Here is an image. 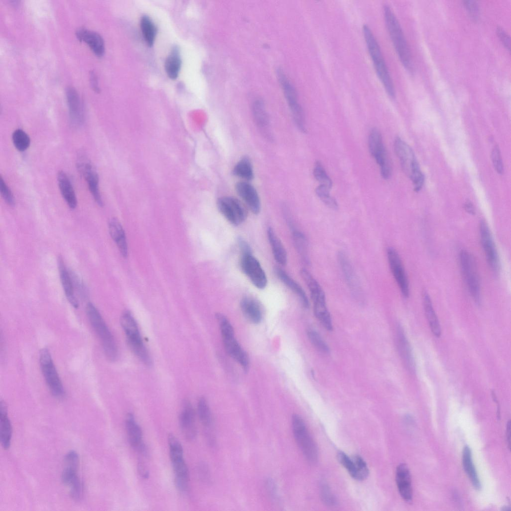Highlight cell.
<instances>
[{
	"label": "cell",
	"mask_w": 511,
	"mask_h": 511,
	"mask_svg": "<svg viewBox=\"0 0 511 511\" xmlns=\"http://www.w3.org/2000/svg\"><path fill=\"white\" fill-rule=\"evenodd\" d=\"M383 14L387 29L400 60L407 70L412 72L413 64L409 46L401 25L389 5H384Z\"/></svg>",
	"instance_id": "1"
},
{
	"label": "cell",
	"mask_w": 511,
	"mask_h": 511,
	"mask_svg": "<svg viewBox=\"0 0 511 511\" xmlns=\"http://www.w3.org/2000/svg\"><path fill=\"white\" fill-rule=\"evenodd\" d=\"M363 33L377 75L388 96L394 98L395 96L394 84L380 46L368 25H363Z\"/></svg>",
	"instance_id": "2"
},
{
	"label": "cell",
	"mask_w": 511,
	"mask_h": 511,
	"mask_svg": "<svg viewBox=\"0 0 511 511\" xmlns=\"http://www.w3.org/2000/svg\"><path fill=\"white\" fill-rule=\"evenodd\" d=\"M86 313L88 319L100 340L107 359L114 361L118 356V349L114 338L101 314L91 302L87 304Z\"/></svg>",
	"instance_id": "3"
},
{
	"label": "cell",
	"mask_w": 511,
	"mask_h": 511,
	"mask_svg": "<svg viewBox=\"0 0 511 511\" xmlns=\"http://www.w3.org/2000/svg\"><path fill=\"white\" fill-rule=\"evenodd\" d=\"M120 323L131 350L143 364L151 366V356L143 342L137 323L130 312L125 311L122 314Z\"/></svg>",
	"instance_id": "4"
},
{
	"label": "cell",
	"mask_w": 511,
	"mask_h": 511,
	"mask_svg": "<svg viewBox=\"0 0 511 511\" xmlns=\"http://www.w3.org/2000/svg\"><path fill=\"white\" fill-rule=\"evenodd\" d=\"M394 148L400 160L403 170L413 182L415 191H419L422 187L424 178L413 150L405 142L399 137L395 140Z\"/></svg>",
	"instance_id": "5"
},
{
	"label": "cell",
	"mask_w": 511,
	"mask_h": 511,
	"mask_svg": "<svg viewBox=\"0 0 511 511\" xmlns=\"http://www.w3.org/2000/svg\"><path fill=\"white\" fill-rule=\"evenodd\" d=\"M291 426L295 441L305 459L310 463H316L318 459L317 447L302 418L296 414L292 415Z\"/></svg>",
	"instance_id": "6"
},
{
	"label": "cell",
	"mask_w": 511,
	"mask_h": 511,
	"mask_svg": "<svg viewBox=\"0 0 511 511\" xmlns=\"http://www.w3.org/2000/svg\"><path fill=\"white\" fill-rule=\"evenodd\" d=\"M459 260L461 272L468 290L475 301L479 303L481 287L474 258L468 252L462 250L460 253Z\"/></svg>",
	"instance_id": "7"
},
{
	"label": "cell",
	"mask_w": 511,
	"mask_h": 511,
	"mask_svg": "<svg viewBox=\"0 0 511 511\" xmlns=\"http://www.w3.org/2000/svg\"><path fill=\"white\" fill-rule=\"evenodd\" d=\"M39 363L41 371L51 393L55 398H62L65 394L64 389L47 349L44 348L40 350Z\"/></svg>",
	"instance_id": "8"
},
{
	"label": "cell",
	"mask_w": 511,
	"mask_h": 511,
	"mask_svg": "<svg viewBox=\"0 0 511 511\" xmlns=\"http://www.w3.org/2000/svg\"><path fill=\"white\" fill-rule=\"evenodd\" d=\"M217 207L221 214L234 226L241 225L247 219L246 207L236 198L229 196L220 198L217 201Z\"/></svg>",
	"instance_id": "9"
},
{
	"label": "cell",
	"mask_w": 511,
	"mask_h": 511,
	"mask_svg": "<svg viewBox=\"0 0 511 511\" xmlns=\"http://www.w3.org/2000/svg\"><path fill=\"white\" fill-rule=\"evenodd\" d=\"M277 74L294 120L299 129L302 132H305L303 113L298 102L295 90L282 70L278 69L277 71Z\"/></svg>",
	"instance_id": "10"
},
{
	"label": "cell",
	"mask_w": 511,
	"mask_h": 511,
	"mask_svg": "<svg viewBox=\"0 0 511 511\" xmlns=\"http://www.w3.org/2000/svg\"><path fill=\"white\" fill-rule=\"evenodd\" d=\"M240 265L243 271L256 287L263 289L266 286L267 280L265 272L252 254L242 255Z\"/></svg>",
	"instance_id": "11"
},
{
	"label": "cell",
	"mask_w": 511,
	"mask_h": 511,
	"mask_svg": "<svg viewBox=\"0 0 511 511\" xmlns=\"http://www.w3.org/2000/svg\"><path fill=\"white\" fill-rule=\"evenodd\" d=\"M480 240L486 260L491 269L495 274L500 269V261L497 251L486 222L482 220L480 223Z\"/></svg>",
	"instance_id": "12"
},
{
	"label": "cell",
	"mask_w": 511,
	"mask_h": 511,
	"mask_svg": "<svg viewBox=\"0 0 511 511\" xmlns=\"http://www.w3.org/2000/svg\"><path fill=\"white\" fill-rule=\"evenodd\" d=\"M387 256L391 272L401 292L404 297H408L409 295V282L399 254L394 248L388 247Z\"/></svg>",
	"instance_id": "13"
},
{
	"label": "cell",
	"mask_w": 511,
	"mask_h": 511,
	"mask_svg": "<svg viewBox=\"0 0 511 511\" xmlns=\"http://www.w3.org/2000/svg\"><path fill=\"white\" fill-rule=\"evenodd\" d=\"M369 151L379 165L380 172H386L391 168L383 143L382 137L377 128H373L368 138Z\"/></svg>",
	"instance_id": "14"
},
{
	"label": "cell",
	"mask_w": 511,
	"mask_h": 511,
	"mask_svg": "<svg viewBox=\"0 0 511 511\" xmlns=\"http://www.w3.org/2000/svg\"><path fill=\"white\" fill-rule=\"evenodd\" d=\"M78 167L87 183L94 201L99 206L102 207L103 204L99 191V177L95 168L84 157L79 158Z\"/></svg>",
	"instance_id": "15"
},
{
	"label": "cell",
	"mask_w": 511,
	"mask_h": 511,
	"mask_svg": "<svg viewBox=\"0 0 511 511\" xmlns=\"http://www.w3.org/2000/svg\"><path fill=\"white\" fill-rule=\"evenodd\" d=\"M179 419L181 431L185 438L189 441L194 439L197 432L195 413L189 401H185L184 402Z\"/></svg>",
	"instance_id": "16"
},
{
	"label": "cell",
	"mask_w": 511,
	"mask_h": 511,
	"mask_svg": "<svg viewBox=\"0 0 511 511\" xmlns=\"http://www.w3.org/2000/svg\"><path fill=\"white\" fill-rule=\"evenodd\" d=\"M66 97L71 122L74 126L82 125L84 122V114L78 93L74 88L68 87L66 90Z\"/></svg>",
	"instance_id": "17"
},
{
	"label": "cell",
	"mask_w": 511,
	"mask_h": 511,
	"mask_svg": "<svg viewBox=\"0 0 511 511\" xmlns=\"http://www.w3.org/2000/svg\"><path fill=\"white\" fill-rule=\"evenodd\" d=\"M126 429L129 443L135 450L143 455H147V448L142 440V432L132 413H128L126 418Z\"/></svg>",
	"instance_id": "18"
},
{
	"label": "cell",
	"mask_w": 511,
	"mask_h": 511,
	"mask_svg": "<svg viewBox=\"0 0 511 511\" xmlns=\"http://www.w3.org/2000/svg\"><path fill=\"white\" fill-rule=\"evenodd\" d=\"M236 190L249 209L257 214L260 210V202L258 195L254 188L247 182H240L236 185Z\"/></svg>",
	"instance_id": "19"
},
{
	"label": "cell",
	"mask_w": 511,
	"mask_h": 511,
	"mask_svg": "<svg viewBox=\"0 0 511 511\" xmlns=\"http://www.w3.org/2000/svg\"><path fill=\"white\" fill-rule=\"evenodd\" d=\"M337 260L347 284L351 291L357 295L361 292V288L356 273L346 255L340 252Z\"/></svg>",
	"instance_id": "20"
},
{
	"label": "cell",
	"mask_w": 511,
	"mask_h": 511,
	"mask_svg": "<svg viewBox=\"0 0 511 511\" xmlns=\"http://www.w3.org/2000/svg\"><path fill=\"white\" fill-rule=\"evenodd\" d=\"M396 481L399 492L403 499L411 503L413 499L411 478L410 471L405 464H401L397 467Z\"/></svg>",
	"instance_id": "21"
},
{
	"label": "cell",
	"mask_w": 511,
	"mask_h": 511,
	"mask_svg": "<svg viewBox=\"0 0 511 511\" xmlns=\"http://www.w3.org/2000/svg\"><path fill=\"white\" fill-rule=\"evenodd\" d=\"M222 339L227 353L244 370H247L249 366V357L235 338V335L222 336Z\"/></svg>",
	"instance_id": "22"
},
{
	"label": "cell",
	"mask_w": 511,
	"mask_h": 511,
	"mask_svg": "<svg viewBox=\"0 0 511 511\" xmlns=\"http://www.w3.org/2000/svg\"><path fill=\"white\" fill-rule=\"evenodd\" d=\"M57 263L60 280L65 296L71 305L75 308H77L79 304L75 295L74 285L71 274L67 270L63 259L61 256H59Z\"/></svg>",
	"instance_id": "23"
},
{
	"label": "cell",
	"mask_w": 511,
	"mask_h": 511,
	"mask_svg": "<svg viewBox=\"0 0 511 511\" xmlns=\"http://www.w3.org/2000/svg\"><path fill=\"white\" fill-rule=\"evenodd\" d=\"M77 38L85 42L93 52L98 56H101L105 51L104 42L102 36L97 32L87 29L80 28L76 32Z\"/></svg>",
	"instance_id": "24"
},
{
	"label": "cell",
	"mask_w": 511,
	"mask_h": 511,
	"mask_svg": "<svg viewBox=\"0 0 511 511\" xmlns=\"http://www.w3.org/2000/svg\"><path fill=\"white\" fill-rule=\"evenodd\" d=\"M57 178L58 187L63 198L70 209H75L77 205V198L68 177L64 172L60 171L57 174Z\"/></svg>",
	"instance_id": "25"
},
{
	"label": "cell",
	"mask_w": 511,
	"mask_h": 511,
	"mask_svg": "<svg viewBox=\"0 0 511 511\" xmlns=\"http://www.w3.org/2000/svg\"><path fill=\"white\" fill-rule=\"evenodd\" d=\"M241 310L245 317L251 323H258L262 318V311L258 302L255 298L246 296L240 303Z\"/></svg>",
	"instance_id": "26"
},
{
	"label": "cell",
	"mask_w": 511,
	"mask_h": 511,
	"mask_svg": "<svg viewBox=\"0 0 511 511\" xmlns=\"http://www.w3.org/2000/svg\"><path fill=\"white\" fill-rule=\"evenodd\" d=\"M12 427L7 416L6 405L3 401L0 403V439L2 447L7 449L10 446Z\"/></svg>",
	"instance_id": "27"
},
{
	"label": "cell",
	"mask_w": 511,
	"mask_h": 511,
	"mask_svg": "<svg viewBox=\"0 0 511 511\" xmlns=\"http://www.w3.org/2000/svg\"><path fill=\"white\" fill-rule=\"evenodd\" d=\"M274 272L280 280L296 294L302 305L305 308H308V298L302 287L282 269L276 267L274 269Z\"/></svg>",
	"instance_id": "28"
},
{
	"label": "cell",
	"mask_w": 511,
	"mask_h": 511,
	"mask_svg": "<svg viewBox=\"0 0 511 511\" xmlns=\"http://www.w3.org/2000/svg\"><path fill=\"white\" fill-rule=\"evenodd\" d=\"M397 343L402 360L409 371L414 373L415 365L409 343L401 327L398 328Z\"/></svg>",
	"instance_id": "29"
},
{
	"label": "cell",
	"mask_w": 511,
	"mask_h": 511,
	"mask_svg": "<svg viewBox=\"0 0 511 511\" xmlns=\"http://www.w3.org/2000/svg\"><path fill=\"white\" fill-rule=\"evenodd\" d=\"M110 235L116 243L121 254L126 257L128 254L125 235L122 226L116 219H112L108 224Z\"/></svg>",
	"instance_id": "30"
},
{
	"label": "cell",
	"mask_w": 511,
	"mask_h": 511,
	"mask_svg": "<svg viewBox=\"0 0 511 511\" xmlns=\"http://www.w3.org/2000/svg\"><path fill=\"white\" fill-rule=\"evenodd\" d=\"M267 235L275 260L280 265L286 264L287 259L286 250L271 228L268 229Z\"/></svg>",
	"instance_id": "31"
},
{
	"label": "cell",
	"mask_w": 511,
	"mask_h": 511,
	"mask_svg": "<svg viewBox=\"0 0 511 511\" xmlns=\"http://www.w3.org/2000/svg\"><path fill=\"white\" fill-rule=\"evenodd\" d=\"M423 301L425 315L430 329L435 336L439 337L441 335V326L434 309L430 297L426 292L423 293Z\"/></svg>",
	"instance_id": "32"
},
{
	"label": "cell",
	"mask_w": 511,
	"mask_h": 511,
	"mask_svg": "<svg viewBox=\"0 0 511 511\" xmlns=\"http://www.w3.org/2000/svg\"><path fill=\"white\" fill-rule=\"evenodd\" d=\"M462 463L463 468L473 487L476 490H480L481 483L473 464L471 449L468 446H465L463 451Z\"/></svg>",
	"instance_id": "33"
},
{
	"label": "cell",
	"mask_w": 511,
	"mask_h": 511,
	"mask_svg": "<svg viewBox=\"0 0 511 511\" xmlns=\"http://www.w3.org/2000/svg\"><path fill=\"white\" fill-rule=\"evenodd\" d=\"M182 64V60L179 48L174 46L167 57L165 63V68L168 77L175 79L178 76Z\"/></svg>",
	"instance_id": "34"
},
{
	"label": "cell",
	"mask_w": 511,
	"mask_h": 511,
	"mask_svg": "<svg viewBox=\"0 0 511 511\" xmlns=\"http://www.w3.org/2000/svg\"><path fill=\"white\" fill-rule=\"evenodd\" d=\"M313 301V310L315 316L325 328L328 330H331L332 329V321L326 306L325 298L318 299Z\"/></svg>",
	"instance_id": "35"
},
{
	"label": "cell",
	"mask_w": 511,
	"mask_h": 511,
	"mask_svg": "<svg viewBox=\"0 0 511 511\" xmlns=\"http://www.w3.org/2000/svg\"><path fill=\"white\" fill-rule=\"evenodd\" d=\"M140 27L145 41L149 46H152L157 32L154 22L149 16L143 15L140 20Z\"/></svg>",
	"instance_id": "36"
},
{
	"label": "cell",
	"mask_w": 511,
	"mask_h": 511,
	"mask_svg": "<svg viewBox=\"0 0 511 511\" xmlns=\"http://www.w3.org/2000/svg\"><path fill=\"white\" fill-rule=\"evenodd\" d=\"M233 173L236 176L251 181L254 178V171L250 160L248 157L242 158L235 166Z\"/></svg>",
	"instance_id": "37"
},
{
	"label": "cell",
	"mask_w": 511,
	"mask_h": 511,
	"mask_svg": "<svg viewBox=\"0 0 511 511\" xmlns=\"http://www.w3.org/2000/svg\"><path fill=\"white\" fill-rule=\"evenodd\" d=\"M293 238L295 248L301 258L306 264H309L308 244L306 237L300 232L294 230L293 231Z\"/></svg>",
	"instance_id": "38"
},
{
	"label": "cell",
	"mask_w": 511,
	"mask_h": 511,
	"mask_svg": "<svg viewBox=\"0 0 511 511\" xmlns=\"http://www.w3.org/2000/svg\"><path fill=\"white\" fill-rule=\"evenodd\" d=\"M198 413L203 425L205 428H210L212 424V414L207 401L203 397L198 401Z\"/></svg>",
	"instance_id": "39"
},
{
	"label": "cell",
	"mask_w": 511,
	"mask_h": 511,
	"mask_svg": "<svg viewBox=\"0 0 511 511\" xmlns=\"http://www.w3.org/2000/svg\"><path fill=\"white\" fill-rule=\"evenodd\" d=\"M12 140L15 148L20 152L25 151L29 146L30 140L27 134L20 129H16L12 133Z\"/></svg>",
	"instance_id": "40"
},
{
	"label": "cell",
	"mask_w": 511,
	"mask_h": 511,
	"mask_svg": "<svg viewBox=\"0 0 511 511\" xmlns=\"http://www.w3.org/2000/svg\"><path fill=\"white\" fill-rule=\"evenodd\" d=\"M253 114L256 122L261 128H265L268 124L267 116L262 101L256 100L253 105Z\"/></svg>",
	"instance_id": "41"
},
{
	"label": "cell",
	"mask_w": 511,
	"mask_h": 511,
	"mask_svg": "<svg viewBox=\"0 0 511 511\" xmlns=\"http://www.w3.org/2000/svg\"><path fill=\"white\" fill-rule=\"evenodd\" d=\"M168 442L171 462L184 458L183 448L178 439L173 434H169Z\"/></svg>",
	"instance_id": "42"
},
{
	"label": "cell",
	"mask_w": 511,
	"mask_h": 511,
	"mask_svg": "<svg viewBox=\"0 0 511 511\" xmlns=\"http://www.w3.org/2000/svg\"><path fill=\"white\" fill-rule=\"evenodd\" d=\"M330 190L326 186L320 185L316 188L315 192L317 196L327 207L332 210H337L338 208V203L336 200L330 195Z\"/></svg>",
	"instance_id": "43"
},
{
	"label": "cell",
	"mask_w": 511,
	"mask_h": 511,
	"mask_svg": "<svg viewBox=\"0 0 511 511\" xmlns=\"http://www.w3.org/2000/svg\"><path fill=\"white\" fill-rule=\"evenodd\" d=\"M313 175L320 185L325 186L331 189L332 186V181L327 174L321 163L319 161H317L315 164Z\"/></svg>",
	"instance_id": "44"
},
{
	"label": "cell",
	"mask_w": 511,
	"mask_h": 511,
	"mask_svg": "<svg viewBox=\"0 0 511 511\" xmlns=\"http://www.w3.org/2000/svg\"><path fill=\"white\" fill-rule=\"evenodd\" d=\"M307 334L310 342L318 350L324 353H329L328 345L316 331L308 330Z\"/></svg>",
	"instance_id": "45"
},
{
	"label": "cell",
	"mask_w": 511,
	"mask_h": 511,
	"mask_svg": "<svg viewBox=\"0 0 511 511\" xmlns=\"http://www.w3.org/2000/svg\"><path fill=\"white\" fill-rule=\"evenodd\" d=\"M355 467L356 479L358 481L364 480L367 478L369 474V470L364 460L359 456L356 455L352 457Z\"/></svg>",
	"instance_id": "46"
},
{
	"label": "cell",
	"mask_w": 511,
	"mask_h": 511,
	"mask_svg": "<svg viewBox=\"0 0 511 511\" xmlns=\"http://www.w3.org/2000/svg\"><path fill=\"white\" fill-rule=\"evenodd\" d=\"M337 458L339 462L347 470L350 476L356 480V472L352 458L349 457L343 452H339L338 454Z\"/></svg>",
	"instance_id": "47"
},
{
	"label": "cell",
	"mask_w": 511,
	"mask_h": 511,
	"mask_svg": "<svg viewBox=\"0 0 511 511\" xmlns=\"http://www.w3.org/2000/svg\"><path fill=\"white\" fill-rule=\"evenodd\" d=\"M0 191L1 195L6 203L10 207H14L15 205L14 197L1 176L0 178Z\"/></svg>",
	"instance_id": "48"
},
{
	"label": "cell",
	"mask_w": 511,
	"mask_h": 511,
	"mask_svg": "<svg viewBox=\"0 0 511 511\" xmlns=\"http://www.w3.org/2000/svg\"><path fill=\"white\" fill-rule=\"evenodd\" d=\"M320 492L321 499L324 504L330 506H333L336 504V499L326 484H322L321 485Z\"/></svg>",
	"instance_id": "49"
},
{
	"label": "cell",
	"mask_w": 511,
	"mask_h": 511,
	"mask_svg": "<svg viewBox=\"0 0 511 511\" xmlns=\"http://www.w3.org/2000/svg\"><path fill=\"white\" fill-rule=\"evenodd\" d=\"M463 2L467 11L471 18L475 20H477L480 15V8L477 1L473 0H465L463 1Z\"/></svg>",
	"instance_id": "50"
},
{
	"label": "cell",
	"mask_w": 511,
	"mask_h": 511,
	"mask_svg": "<svg viewBox=\"0 0 511 511\" xmlns=\"http://www.w3.org/2000/svg\"><path fill=\"white\" fill-rule=\"evenodd\" d=\"M492 159L495 169L499 174L503 172V164L500 149L498 146H495L492 152Z\"/></svg>",
	"instance_id": "51"
},
{
	"label": "cell",
	"mask_w": 511,
	"mask_h": 511,
	"mask_svg": "<svg viewBox=\"0 0 511 511\" xmlns=\"http://www.w3.org/2000/svg\"><path fill=\"white\" fill-rule=\"evenodd\" d=\"M70 494L71 498L75 500H79L83 495V485L80 479L70 486Z\"/></svg>",
	"instance_id": "52"
},
{
	"label": "cell",
	"mask_w": 511,
	"mask_h": 511,
	"mask_svg": "<svg viewBox=\"0 0 511 511\" xmlns=\"http://www.w3.org/2000/svg\"><path fill=\"white\" fill-rule=\"evenodd\" d=\"M497 34L504 46L509 50L510 49V37L506 31L501 27H498Z\"/></svg>",
	"instance_id": "53"
},
{
	"label": "cell",
	"mask_w": 511,
	"mask_h": 511,
	"mask_svg": "<svg viewBox=\"0 0 511 511\" xmlns=\"http://www.w3.org/2000/svg\"><path fill=\"white\" fill-rule=\"evenodd\" d=\"M238 243L242 255L252 254L250 245L243 238L239 237L238 239Z\"/></svg>",
	"instance_id": "54"
},
{
	"label": "cell",
	"mask_w": 511,
	"mask_h": 511,
	"mask_svg": "<svg viewBox=\"0 0 511 511\" xmlns=\"http://www.w3.org/2000/svg\"><path fill=\"white\" fill-rule=\"evenodd\" d=\"M137 471L140 476L144 479H148L149 477V472L144 464L141 461L137 463Z\"/></svg>",
	"instance_id": "55"
},
{
	"label": "cell",
	"mask_w": 511,
	"mask_h": 511,
	"mask_svg": "<svg viewBox=\"0 0 511 511\" xmlns=\"http://www.w3.org/2000/svg\"><path fill=\"white\" fill-rule=\"evenodd\" d=\"M198 472L199 476L202 480H208L209 477V471L207 466L202 463L198 466Z\"/></svg>",
	"instance_id": "56"
},
{
	"label": "cell",
	"mask_w": 511,
	"mask_h": 511,
	"mask_svg": "<svg viewBox=\"0 0 511 511\" xmlns=\"http://www.w3.org/2000/svg\"><path fill=\"white\" fill-rule=\"evenodd\" d=\"M90 80L91 84V86L93 90L96 92L99 91V88L98 85V81L97 77L94 72L91 71L90 74Z\"/></svg>",
	"instance_id": "57"
},
{
	"label": "cell",
	"mask_w": 511,
	"mask_h": 511,
	"mask_svg": "<svg viewBox=\"0 0 511 511\" xmlns=\"http://www.w3.org/2000/svg\"><path fill=\"white\" fill-rule=\"evenodd\" d=\"M464 209L467 212L471 215H474L475 213L474 207L470 201H467L465 203Z\"/></svg>",
	"instance_id": "58"
},
{
	"label": "cell",
	"mask_w": 511,
	"mask_h": 511,
	"mask_svg": "<svg viewBox=\"0 0 511 511\" xmlns=\"http://www.w3.org/2000/svg\"><path fill=\"white\" fill-rule=\"evenodd\" d=\"M510 427H511V426H510V421H509L508 422L507 426V442L509 444V448L510 447V431H511Z\"/></svg>",
	"instance_id": "59"
}]
</instances>
